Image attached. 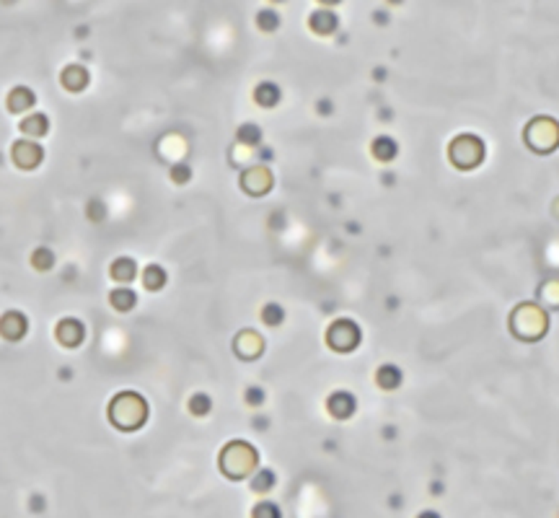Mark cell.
<instances>
[{"label": "cell", "mask_w": 559, "mask_h": 518, "mask_svg": "<svg viewBox=\"0 0 559 518\" xmlns=\"http://www.w3.org/2000/svg\"><path fill=\"white\" fill-rule=\"evenodd\" d=\"M148 402L145 397H140L138 391H119L112 397L109 402V410H107V417L109 422L122 433H135L140 431L143 425L148 422Z\"/></svg>", "instance_id": "6da1fadb"}, {"label": "cell", "mask_w": 559, "mask_h": 518, "mask_svg": "<svg viewBox=\"0 0 559 518\" xmlns=\"http://www.w3.org/2000/svg\"><path fill=\"white\" fill-rule=\"evenodd\" d=\"M259 454L251 443L246 440H231L226 449L220 451V472L228 479H244L256 472Z\"/></svg>", "instance_id": "7a4b0ae2"}, {"label": "cell", "mask_w": 559, "mask_h": 518, "mask_svg": "<svg viewBox=\"0 0 559 518\" xmlns=\"http://www.w3.org/2000/svg\"><path fill=\"white\" fill-rule=\"evenodd\" d=\"M363 343V329L353 319H337L326 329V345L334 352H353Z\"/></svg>", "instance_id": "3957f363"}, {"label": "cell", "mask_w": 559, "mask_h": 518, "mask_svg": "<svg viewBox=\"0 0 559 518\" xmlns=\"http://www.w3.org/2000/svg\"><path fill=\"white\" fill-rule=\"evenodd\" d=\"M451 161L459 169H474L484 161V143L477 135H459L451 143Z\"/></svg>", "instance_id": "277c9868"}, {"label": "cell", "mask_w": 559, "mask_h": 518, "mask_svg": "<svg viewBox=\"0 0 559 518\" xmlns=\"http://www.w3.org/2000/svg\"><path fill=\"white\" fill-rule=\"evenodd\" d=\"M10 161L19 169H24V171H31V169H37L44 161V148L37 140H31V137L16 140L10 146Z\"/></svg>", "instance_id": "5b68a950"}, {"label": "cell", "mask_w": 559, "mask_h": 518, "mask_svg": "<svg viewBox=\"0 0 559 518\" xmlns=\"http://www.w3.org/2000/svg\"><path fill=\"white\" fill-rule=\"evenodd\" d=\"M55 340H57L62 347H68V350H76L83 345L86 340V324L76 319V316H65V319H60L57 327H55Z\"/></svg>", "instance_id": "8992f818"}, {"label": "cell", "mask_w": 559, "mask_h": 518, "mask_svg": "<svg viewBox=\"0 0 559 518\" xmlns=\"http://www.w3.org/2000/svg\"><path fill=\"white\" fill-rule=\"evenodd\" d=\"M272 184H275V179H272V174L265 166H251L241 174V189L251 197L267 195L272 189Z\"/></svg>", "instance_id": "52a82bcc"}, {"label": "cell", "mask_w": 559, "mask_h": 518, "mask_svg": "<svg viewBox=\"0 0 559 518\" xmlns=\"http://www.w3.org/2000/svg\"><path fill=\"white\" fill-rule=\"evenodd\" d=\"M29 332V319L21 311H6L0 316V337L6 343H19Z\"/></svg>", "instance_id": "ba28073f"}, {"label": "cell", "mask_w": 559, "mask_h": 518, "mask_svg": "<svg viewBox=\"0 0 559 518\" xmlns=\"http://www.w3.org/2000/svg\"><path fill=\"white\" fill-rule=\"evenodd\" d=\"M326 410H329V415H332L334 420H350L355 412H357V399H355V394L339 389V391H334V394H329Z\"/></svg>", "instance_id": "9c48e42d"}, {"label": "cell", "mask_w": 559, "mask_h": 518, "mask_svg": "<svg viewBox=\"0 0 559 518\" xmlns=\"http://www.w3.org/2000/svg\"><path fill=\"white\" fill-rule=\"evenodd\" d=\"M233 350L238 358H244V361H254V358H259V355L265 352V340H262L254 329H244V332L236 334Z\"/></svg>", "instance_id": "30bf717a"}, {"label": "cell", "mask_w": 559, "mask_h": 518, "mask_svg": "<svg viewBox=\"0 0 559 518\" xmlns=\"http://www.w3.org/2000/svg\"><path fill=\"white\" fill-rule=\"evenodd\" d=\"M60 83H62V88L70 91V94H80V91L89 88L91 73L83 68V65H78V62H70V65H65L62 73H60Z\"/></svg>", "instance_id": "8fae6325"}, {"label": "cell", "mask_w": 559, "mask_h": 518, "mask_svg": "<svg viewBox=\"0 0 559 518\" xmlns=\"http://www.w3.org/2000/svg\"><path fill=\"white\" fill-rule=\"evenodd\" d=\"M308 26L319 37H329V34H334V31L339 29V16L332 8H319L308 16Z\"/></svg>", "instance_id": "7c38bea8"}, {"label": "cell", "mask_w": 559, "mask_h": 518, "mask_svg": "<svg viewBox=\"0 0 559 518\" xmlns=\"http://www.w3.org/2000/svg\"><path fill=\"white\" fill-rule=\"evenodd\" d=\"M34 104H37V94H34L29 86L10 88L8 98H6V107H8L10 114H24V112H29Z\"/></svg>", "instance_id": "4fadbf2b"}, {"label": "cell", "mask_w": 559, "mask_h": 518, "mask_svg": "<svg viewBox=\"0 0 559 518\" xmlns=\"http://www.w3.org/2000/svg\"><path fill=\"white\" fill-rule=\"evenodd\" d=\"M109 275H112V280H114V283L127 285L140 275V267H138V262H135L132 257H117V259L112 262V267H109Z\"/></svg>", "instance_id": "5bb4252c"}, {"label": "cell", "mask_w": 559, "mask_h": 518, "mask_svg": "<svg viewBox=\"0 0 559 518\" xmlns=\"http://www.w3.org/2000/svg\"><path fill=\"white\" fill-rule=\"evenodd\" d=\"M254 101L256 107L262 109H272L277 107L280 101H283V88L272 83V80H262V83H256L254 88Z\"/></svg>", "instance_id": "9a60e30c"}, {"label": "cell", "mask_w": 559, "mask_h": 518, "mask_svg": "<svg viewBox=\"0 0 559 518\" xmlns=\"http://www.w3.org/2000/svg\"><path fill=\"white\" fill-rule=\"evenodd\" d=\"M19 130H21V135L31 137V140H39V137H44L49 132V117L42 114V112H34V114L21 119Z\"/></svg>", "instance_id": "2e32d148"}, {"label": "cell", "mask_w": 559, "mask_h": 518, "mask_svg": "<svg viewBox=\"0 0 559 518\" xmlns=\"http://www.w3.org/2000/svg\"><path fill=\"white\" fill-rule=\"evenodd\" d=\"M371 153L375 161H381V164H391L393 158L399 156V143H396L391 135H378L371 143Z\"/></svg>", "instance_id": "e0dca14e"}, {"label": "cell", "mask_w": 559, "mask_h": 518, "mask_svg": "<svg viewBox=\"0 0 559 518\" xmlns=\"http://www.w3.org/2000/svg\"><path fill=\"white\" fill-rule=\"evenodd\" d=\"M109 303H112V309L119 313H127L132 311L135 306H138V293L130 288V285H117L112 293H109Z\"/></svg>", "instance_id": "ac0fdd59"}, {"label": "cell", "mask_w": 559, "mask_h": 518, "mask_svg": "<svg viewBox=\"0 0 559 518\" xmlns=\"http://www.w3.org/2000/svg\"><path fill=\"white\" fill-rule=\"evenodd\" d=\"M140 280H143V288H145V291L158 293V291L166 288L168 275L161 264H148V267H143V273H140Z\"/></svg>", "instance_id": "d6986e66"}, {"label": "cell", "mask_w": 559, "mask_h": 518, "mask_svg": "<svg viewBox=\"0 0 559 518\" xmlns=\"http://www.w3.org/2000/svg\"><path fill=\"white\" fill-rule=\"evenodd\" d=\"M404 381V373L399 365H393V363H383L381 368L375 371V383L381 386L383 391H393L399 389Z\"/></svg>", "instance_id": "ffe728a7"}, {"label": "cell", "mask_w": 559, "mask_h": 518, "mask_svg": "<svg viewBox=\"0 0 559 518\" xmlns=\"http://www.w3.org/2000/svg\"><path fill=\"white\" fill-rule=\"evenodd\" d=\"M236 140L246 148H259L262 140H265V132H262V128L254 125V122H244L241 128L236 130Z\"/></svg>", "instance_id": "44dd1931"}, {"label": "cell", "mask_w": 559, "mask_h": 518, "mask_svg": "<svg viewBox=\"0 0 559 518\" xmlns=\"http://www.w3.org/2000/svg\"><path fill=\"white\" fill-rule=\"evenodd\" d=\"M277 485V474L275 469H256L251 474V490H254L256 495H267V492H272Z\"/></svg>", "instance_id": "7402d4cb"}, {"label": "cell", "mask_w": 559, "mask_h": 518, "mask_svg": "<svg viewBox=\"0 0 559 518\" xmlns=\"http://www.w3.org/2000/svg\"><path fill=\"white\" fill-rule=\"evenodd\" d=\"M186 410L192 412L195 417H207V415H210V410H213V399H210V394H205V391H197V394H192V397H189V402H186Z\"/></svg>", "instance_id": "603a6c76"}, {"label": "cell", "mask_w": 559, "mask_h": 518, "mask_svg": "<svg viewBox=\"0 0 559 518\" xmlns=\"http://www.w3.org/2000/svg\"><path fill=\"white\" fill-rule=\"evenodd\" d=\"M55 262H57V257H55V252H52L49 246H39V249H34V252H31V267H34V270H39V273H47V270H52V267H55Z\"/></svg>", "instance_id": "cb8c5ba5"}, {"label": "cell", "mask_w": 559, "mask_h": 518, "mask_svg": "<svg viewBox=\"0 0 559 518\" xmlns=\"http://www.w3.org/2000/svg\"><path fill=\"white\" fill-rule=\"evenodd\" d=\"M280 24H283V19H280V13H277L275 8H262L259 13H256V26L265 31V34L277 31L280 29Z\"/></svg>", "instance_id": "d4e9b609"}, {"label": "cell", "mask_w": 559, "mask_h": 518, "mask_svg": "<svg viewBox=\"0 0 559 518\" xmlns=\"http://www.w3.org/2000/svg\"><path fill=\"white\" fill-rule=\"evenodd\" d=\"M259 316H262V322H265L267 327H280V324L285 322V309L277 301H269L262 306Z\"/></svg>", "instance_id": "484cf974"}, {"label": "cell", "mask_w": 559, "mask_h": 518, "mask_svg": "<svg viewBox=\"0 0 559 518\" xmlns=\"http://www.w3.org/2000/svg\"><path fill=\"white\" fill-rule=\"evenodd\" d=\"M251 518H283V508L277 506L275 500H259L251 508Z\"/></svg>", "instance_id": "4316f807"}, {"label": "cell", "mask_w": 559, "mask_h": 518, "mask_svg": "<svg viewBox=\"0 0 559 518\" xmlns=\"http://www.w3.org/2000/svg\"><path fill=\"white\" fill-rule=\"evenodd\" d=\"M168 176H171L174 184H186V182L192 179V166H189L186 161H177L174 166L168 169Z\"/></svg>", "instance_id": "83f0119b"}, {"label": "cell", "mask_w": 559, "mask_h": 518, "mask_svg": "<svg viewBox=\"0 0 559 518\" xmlns=\"http://www.w3.org/2000/svg\"><path fill=\"white\" fill-rule=\"evenodd\" d=\"M244 402L249 404V407H254L256 410V407H262V404L267 402V391L254 383V386H249V389L244 391Z\"/></svg>", "instance_id": "f1b7e54d"}, {"label": "cell", "mask_w": 559, "mask_h": 518, "mask_svg": "<svg viewBox=\"0 0 559 518\" xmlns=\"http://www.w3.org/2000/svg\"><path fill=\"white\" fill-rule=\"evenodd\" d=\"M316 109H319V114H321V117H326V114H332L334 104L329 101V98H321V101L316 104Z\"/></svg>", "instance_id": "f546056e"}, {"label": "cell", "mask_w": 559, "mask_h": 518, "mask_svg": "<svg viewBox=\"0 0 559 518\" xmlns=\"http://www.w3.org/2000/svg\"><path fill=\"white\" fill-rule=\"evenodd\" d=\"M373 21H375L378 26H386V24L391 21V16H389L386 10H373Z\"/></svg>", "instance_id": "4dcf8cb0"}, {"label": "cell", "mask_w": 559, "mask_h": 518, "mask_svg": "<svg viewBox=\"0 0 559 518\" xmlns=\"http://www.w3.org/2000/svg\"><path fill=\"white\" fill-rule=\"evenodd\" d=\"M272 158H275L272 148H259V161H272Z\"/></svg>", "instance_id": "1f68e13d"}, {"label": "cell", "mask_w": 559, "mask_h": 518, "mask_svg": "<svg viewBox=\"0 0 559 518\" xmlns=\"http://www.w3.org/2000/svg\"><path fill=\"white\" fill-rule=\"evenodd\" d=\"M417 518H443L441 513H438V510H432V508H427V510H422L420 516Z\"/></svg>", "instance_id": "d6a6232c"}, {"label": "cell", "mask_w": 559, "mask_h": 518, "mask_svg": "<svg viewBox=\"0 0 559 518\" xmlns=\"http://www.w3.org/2000/svg\"><path fill=\"white\" fill-rule=\"evenodd\" d=\"M430 492H432V495H441V492H443V485H441V482H432V485H430Z\"/></svg>", "instance_id": "836d02e7"}, {"label": "cell", "mask_w": 559, "mask_h": 518, "mask_svg": "<svg viewBox=\"0 0 559 518\" xmlns=\"http://www.w3.org/2000/svg\"><path fill=\"white\" fill-rule=\"evenodd\" d=\"M319 3H321V6H324V8H332V6H339V3H342V0H319Z\"/></svg>", "instance_id": "e575fe53"}, {"label": "cell", "mask_w": 559, "mask_h": 518, "mask_svg": "<svg viewBox=\"0 0 559 518\" xmlns=\"http://www.w3.org/2000/svg\"><path fill=\"white\" fill-rule=\"evenodd\" d=\"M389 3H391V6H402L404 0H389Z\"/></svg>", "instance_id": "d590c367"}, {"label": "cell", "mask_w": 559, "mask_h": 518, "mask_svg": "<svg viewBox=\"0 0 559 518\" xmlns=\"http://www.w3.org/2000/svg\"><path fill=\"white\" fill-rule=\"evenodd\" d=\"M272 3H285V0H272Z\"/></svg>", "instance_id": "8d00e7d4"}]
</instances>
